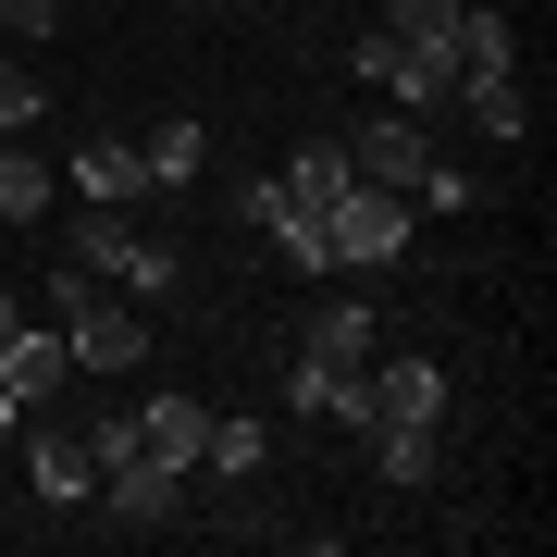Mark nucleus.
Segmentation results:
<instances>
[{
    "label": "nucleus",
    "mask_w": 557,
    "mask_h": 557,
    "mask_svg": "<svg viewBox=\"0 0 557 557\" xmlns=\"http://www.w3.org/2000/svg\"><path fill=\"white\" fill-rule=\"evenodd\" d=\"M409 199L397 186H335V199H322V248H335V273H384V260L409 248Z\"/></svg>",
    "instance_id": "f257e3e1"
},
{
    "label": "nucleus",
    "mask_w": 557,
    "mask_h": 557,
    "mask_svg": "<svg viewBox=\"0 0 557 557\" xmlns=\"http://www.w3.org/2000/svg\"><path fill=\"white\" fill-rule=\"evenodd\" d=\"M421 161H434V124H421V112L384 100L372 124H347V174H359V186H397V199H409V186H421Z\"/></svg>",
    "instance_id": "f03ea898"
},
{
    "label": "nucleus",
    "mask_w": 557,
    "mask_h": 557,
    "mask_svg": "<svg viewBox=\"0 0 557 557\" xmlns=\"http://www.w3.org/2000/svg\"><path fill=\"white\" fill-rule=\"evenodd\" d=\"M25 483H38L50 508H87V496H100V446H87L75 421H50V409H25Z\"/></svg>",
    "instance_id": "7ed1b4c3"
},
{
    "label": "nucleus",
    "mask_w": 557,
    "mask_h": 557,
    "mask_svg": "<svg viewBox=\"0 0 557 557\" xmlns=\"http://www.w3.org/2000/svg\"><path fill=\"white\" fill-rule=\"evenodd\" d=\"M359 87H384V100H397V112H421V124H434L446 112V62H421V50H397V38H384V25H359Z\"/></svg>",
    "instance_id": "20e7f679"
},
{
    "label": "nucleus",
    "mask_w": 557,
    "mask_h": 557,
    "mask_svg": "<svg viewBox=\"0 0 557 557\" xmlns=\"http://www.w3.org/2000/svg\"><path fill=\"white\" fill-rule=\"evenodd\" d=\"M62 384H75V347H62L50 322H13V335H0V397H13V409H50Z\"/></svg>",
    "instance_id": "39448f33"
},
{
    "label": "nucleus",
    "mask_w": 557,
    "mask_h": 557,
    "mask_svg": "<svg viewBox=\"0 0 557 557\" xmlns=\"http://www.w3.org/2000/svg\"><path fill=\"white\" fill-rule=\"evenodd\" d=\"M124 421H137V458H161V471H199V446H211V397H174V384L137 397Z\"/></svg>",
    "instance_id": "423d86ee"
},
{
    "label": "nucleus",
    "mask_w": 557,
    "mask_h": 557,
    "mask_svg": "<svg viewBox=\"0 0 557 557\" xmlns=\"http://www.w3.org/2000/svg\"><path fill=\"white\" fill-rule=\"evenodd\" d=\"M62 347H75V372H137L149 322H137V298H87L75 322H62Z\"/></svg>",
    "instance_id": "0eeeda50"
},
{
    "label": "nucleus",
    "mask_w": 557,
    "mask_h": 557,
    "mask_svg": "<svg viewBox=\"0 0 557 557\" xmlns=\"http://www.w3.org/2000/svg\"><path fill=\"white\" fill-rule=\"evenodd\" d=\"M359 384H372V434H384V421H446V372H434V359H359Z\"/></svg>",
    "instance_id": "6e6552de"
},
{
    "label": "nucleus",
    "mask_w": 557,
    "mask_h": 557,
    "mask_svg": "<svg viewBox=\"0 0 557 557\" xmlns=\"http://www.w3.org/2000/svg\"><path fill=\"white\" fill-rule=\"evenodd\" d=\"M372 347H384V310H372V298H322V310L298 322V359H322V372H359Z\"/></svg>",
    "instance_id": "1a4fd4ad"
},
{
    "label": "nucleus",
    "mask_w": 557,
    "mask_h": 557,
    "mask_svg": "<svg viewBox=\"0 0 557 557\" xmlns=\"http://www.w3.org/2000/svg\"><path fill=\"white\" fill-rule=\"evenodd\" d=\"M100 508L137 520V533H161V520L186 508V471H161V458H112V471H100Z\"/></svg>",
    "instance_id": "9d476101"
},
{
    "label": "nucleus",
    "mask_w": 557,
    "mask_h": 557,
    "mask_svg": "<svg viewBox=\"0 0 557 557\" xmlns=\"http://www.w3.org/2000/svg\"><path fill=\"white\" fill-rule=\"evenodd\" d=\"M137 174H149V199H186V186L211 174V137H199V124H149V137H137Z\"/></svg>",
    "instance_id": "9b49d317"
},
{
    "label": "nucleus",
    "mask_w": 557,
    "mask_h": 557,
    "mask_svg": "<svg viewBox=\"0 0 557 557\" xmlns=\"http://www.w3.org/2000/svg\"><path fill=\"white\" fill-rule=\"evenodd\" d=\"M446 112L471 124V137H533V100H520V75H458Z\"/></svg>",
    "instance_id": "f8f14e48"
},
{
    "label": "nucleus",
    "mask_w": 557,
    "mask_h": 557,
    "mask_svg": "<svg viewBox=\"0 0 557 557\" xmlns=\"http://www.w3.org/2000/svg\"><path fill=\"white\" fill-rule=\"evenodd\" d=\"M384 38L397 50H421V62H446V87H458V0H384Z\"/></svg>",
    "instance_id": "ddd939ff"
},
{
    "label": "nucleus",
    "mask_w": 557,
    "mask_h": 557,
    "mask_svg": "<svg viewBox=\"0 0 557 557\" xmlns=\"http://www.w3.org/2000/svg\"><path fill=\"white\" fill-rule=\"evenodd\" d=\"M384 458V483H434L446 471V421H384V434H359Z\"/></svg>",
    "instance_id": "4468645a"
},
{
    "label": "nucleus",
    "mask_w": 557,
    "mask_h": 557,
    "mask_svg": "<svg viewBox=\"0 0 557 557\" xmlns=\"http://www.w3.org/2000/svg\"><path fill=\"white\" fill-rule=\"evenodd\" d=\"M458 75H520V25L483 13V0H458Z\"/></svg>",
    "instance_id": "2eb2a0df"
},
{
    "label": "nucleus",
    "mask_w": 557,
    "mask_h": 557,
    "mask_svg": "<svg viewBox=\"0 0 557 557\" xmlns=\"http://www.w3.org/2000/svg\"><path fill=\"white\" fill-rule=\"evenodd\" d=\"M75 199H149L137 137H87V149H75Z\"/></svg>",
    "instance_id": "dca6fc26"
},
{
    "label": "nucleus",
    "mask_w": 557,
    "mask_h": 557,
    "mask_svg": "<svg viewBox=\"0 0 557 557\" xmlns=\"http://www.w3.org/2000/svg\"><path fill=\"white\" fill-rule=\"evenodd\" d=\"M50 199H62V174L38 149H0V223H50Z\"/></svg>",
    "instance_id": "f3484780"
},
{
    "label": "nucleus",
    "mask_w": 557,
    "mask_h": 557,
    "mask_svg": "<svg viewBox=\"0 0 557 557\" xmlns=\"http://www.w3.org/2000/svg\"><path fill=\"white\" fill-rule=\"evenodd\" d=\"M335 186H359V174H347V137H310L298 161H285V199H298L310 223H322V199H335Z\"/></svg>",
    "instance_id": "a211bd4d"
},
{
    "label": "nucleus",
    "mask_w": 557,
    "mask_h": 557,
    "mask_svg": "<svg viewBox=\"0 0 557 557\" xmlns=\"http://www.w3.org/2000/svg\"><path fill=\"white\" fill-rule=\"evenodd\" d=\"M260 458H273V434H260V421H223V409H211V446H199V471H223V483H248Z\"/></svg>",
    "instance_id": "6ab92c4d"
},
{
    "label": "nucleus",
    "mask_w": 557,
    "mask_h": 557,
    "mask_svg": "<svg viewBox=\"0 0 557 557\" xmlns=\"http://www.w3.org/2000/svg\"><path fill=\"white\" fill-rule=\"evenodd\" d=\"M260 236H273V260H285V273H335V248H322V223H310V211L260 223Z\"/></svg>",
    "instance_id": "aec40b11"
},
{
    "label": "nucleus",
    "mask_w": 557,
    "mask_h": 557,
    "mask_svg": "<svg viewBox=\"0 0 557 557\" xmlns=\"http://www.w3.org/2000/svg\"><path fill=\"white\" fill-rule=\"evenodd\" d=\"M87 298H112V285H100V273H87V260H75V248H62V260H50V285H38V310H50V322H75Z\"/></svg>",
    "instance_id": "412c9836"
},
{
    "label": "nucleus",
    "mask_w": 557,
    "mask_h": 557,
    "mask_svg": "<svg viewBox=\"0 0 557 557\" xmlns=\"http://www.w3.org/2000/svg\"><path fill=\"white\" fill-rule=\"evenodd\" d=\"M50 100H38V75H25V62H0V137H13V124H38Z\"/></svg>",
    "instance_id": "4be33fe9"
},
{
    "label": "nucleus",
    "mask_w": 557,
    "mask_h": 557,
    "mask_svg": "<svg viewBox=\"0 0 557 557\" xmlns=\"http://www.w3.org/2000/svg\"><path fill=\"white\" fill-rule=\"evenodd\" d=\"M50 25H62L50 0H0V38H50Z\"/></svg>",
    "instance_id": "5701e85b"
},
{
    "label": "nucleus",
    "mask_w": 557,
    "mask_h": 557,
    "mask_svg": "<svg viewBox=\"0 0 557 557\" xmlns=\"http://www.w3.org/2000/svg\"><path fill=\"white\" fill-rule=\"evenodd\" d=\"M13 434H25V409H13V397H0V446H13Z\"/></svg>",
    "instance_id": "b1692460"
}]
</instances>
